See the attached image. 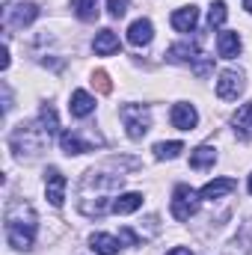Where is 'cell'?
Masks as SVG:
<instances>
[{"mask_svg": "<svg viewBox=\"0 0 252 255\" xmlns=\"http://www.w3.org/2000/svg\"><path fill=\"white\" fill-rule=\"evenodd\" d=\"M217 51H220L223 60H235V57L241 54V36H238L235 30H223V33L217 36Z\"/></svg>", "mask_w": 252, "mask_h": 255, "instance_id": "17", "label": "cell"}, {"mask_svg": "<svg viewBox=\"0 0 252 255\" xmlns=\"http://www.w3.org/2000/svg\"><path fill=\"white\" fill-rule=\"evenodd\" d=\"M12 110V92H9V86L3 83V113H9Z\"/></svg>", "mask_w": 252, "mask_h": 255, "instance_id": "30", "label": "cell"}, {"mask_svg": "<svg viewBox=\"0 0 252 255\" xmlns=\"http://www.w3.org/2000/svg\"><path fill=\"white\" fill-rule=\"evenodd\" d=\"M92 86H95L98 92H104V95L113 89V86H110V77H107V71H92Z\"/></svg>", "mask_w": 252, "mask_h": 255, "instance_id": "26", "label": "cell"}, {"mask_svg": "<svg viewBox=\"0 0 252 255\" xmlns=\"http://www.w3.org/2000/svg\"><path fill=\"white\" fill-rule=\"evenodd\" d=\"M211 68H214V60H211V57H205L202 63H196V74H199V77H205Z\"/></svg>", "mask_w": 252, "mask_h": 255, "instance_id": "29", "label": "cell"}, {"mask_svg": "<svg viewBox=\"0 0 252 255\" xmlns=\"http://www.w3.org/2000/svg\"><path fill=\"white\" fill-rule=\"evenodd\" d=\"M151 39H154V27H151L148 18H139V21L130 24V30H127V42H130L133 48H145Z\"/></svg>", "mask_w": 252, "mask_h": 255, "instance_id": "12", "label": "cell"}, {"mask_svg": "<svg viewBox=\"0 0 252 255\" xmlns=\"http://www.w3.org/2000/svg\"><path fill=\"white\" fill-rule=\"evenodd\" d=\"M244 71H235V68H226L220 71V80H217V95L223 101H235L241 92H244Z\"/></svg>", "mask_w": 252, "mask_h": 255, "instance_id": "7", "label": "cell"}, {"mask_svg": "<svg viewBox=\"0 0 252 255\" xmlns=\"http://www.w3.org/2000/svg\"><path fill=\"white\" fill-rule=\"evenodd\" d=\"M68 110H71V116L83 119V116H89V113L95 110V98H92L86 89H74V92H71V101H68Z\"/></svg>", "mask_w": 252, "mask_h": 255, "instance_id": "18", "label": "cell"}, {"mask_svg": "<svg viewBox=\"0 0 252 255\" xmlns=\"http://www.w3.org/2000/svg\"><path fill=\"white\" fill-rule=\"evenodd\" d=\"M65 175L57 169V166H48V172H45V193H48V202L54 205V208H63L65 202Z\"/></svg>", "mask_w": 252, "mask_h": 255, "instance_id": "8", "label": "cell"}, {"mask_svg": "<svg viewBox=\"0 0 252 255\" xmlns=\"http://www.w3.org/2000/svg\"><path fill=\"white\" fill-rule=\"evenodd\" d=\"M119 119H122V125H125L130 139H142L151 130V113H148L145 104H125L119 110Z\"/></svg>", "mask_w": 252, "mask_h": 255, "instance_id": "4", "label": "cell"}, {"mask_svg": "<svg viewBox=\"0 0 252 255\" xmlns=\"http://www.w3.org/2000/svg\"><path fill=\"white\" fill-rule=\"evenodd\" d=\"M51 133L45 130V125L36 119V122H27V125H18L15 128V133L9 136V145H12V151L18 154V157H36V154H42L48 145H51Z\"/></svg>", "mask_w": 252, "mask_h": 255, "instance_id": "3", "label": "cell"}, {"mask_svg": "<svg viewBox=\"0 0 252 255\" xmlns=\"http://www.w3.org/2000/svg\"><path fill=\"white\" fill-rule=\"evenodd\" d=\"M3 220H6V241H9V247L30 250L33 241H36V232H39L36 208L27 199H12L6 205V217Z\"/></svg>", "mask_w": 252, "mask_h": 255, "instance_id": "2", "label": "cell"}, {"mask_svg": "<svg viewBox=\"0 0 252 255\" xmlns=\"http://www.w3.org/2000/svg\"><path fill=\"white\" fill-rule=\"evenodd\" d=\"M142 208V193H122L113 202V214H133Z\"/></svg>", "mask_w": 252, "mask_h": 255, "instance_id": "21", "label": "cell"}, {"mask_svg": "<svg viewBox=\"0 0 252 255\" xmlns=\"http://www.w3.org/2000/svg\"><path fill=\"white\" fill-rule=\"evenodd\" d=\"M238 190V181L235 178H214V181H208L205 187H202V199L205 202H214V199H223V196H229V193Z\"/></svg>", "mask_w": 252, "mask_h": 255, "instance_id": "11", "label": "cell"}, {"mask_svg": "<svg viewBox=\"0 0 252 255\" xmlns=\"http://www.w3.org/2000/svg\"><path fill=\"white\" fill-rule=\"evenodd\" d=\"M39 122L45 125V130H48L51 136L60 133V119H57V110H54L51 104H42V110H39Z\"/></svg>", "mask_w": 252, "mask_h": 255, "instance_id": "23", "label": "cell"}, {"mask_svg": "<svg viewBox=\"0 0 252 255\" xmlns=\"http://www.w3.org/2000/svg\"><path fill=\"white\" fill-rule=\"evenodd\" d=\"M71 9L80 21H95L98 18V0H71Z\"/></svg>", "mask_w": 252, "mask_h": 255, "instance_id": "22", "label": "cell"}, {"mask_svg": "<svg viewBox=\"0 0 252 255\" xmlns=\"http://www.w3.org/2000/svg\"><path fill=\"white\" fill-rule=\"evenodd\" d=\"M244 9H247V12L252 15V0H244Z\"/></svg>", "mask_w": 252, "mask_h": 255, "instance_id": "32", "label": "cell"}, {"mask_svg": "<svg viewBox=\"0 0 252 255\" xmlns=\"http://www.w3.org/2000/svg\"><path fill=\"white\" fill-rule=\"evenodd\" d=\"M250 193H252V175H250Z\"/></svg>", "mask_w": 252, "mask_h": 255, "instance_id": "33", "label": "cell"}, {"mask_svg": "<svg viewBox=\"0 0 252 255\" xmlns=\"http://www.w3.org/2000/svg\"><path fill=\"white\" fill-rule=\"evenodd\" d=\"M36 18H39V6L30 3V0L3 9V27H6V30H24V27H30Z\"/></svg>", "mask_w": 252, "mask_h": 255, "instance_id": "6", "label": "cell"}, {"mask_svg": "<svg viewBox=\"0 0 252 255\" xmlns=\"http://www.w3.org/2000/svg\"><path fill=\"white\" fill-rule=\"evenodd\" d=\"M119 238H122V241H125L127 247H139V235H136V232H133V229H122V232H119Z\"/></svg>", "mask_w": 252, "mask_h": 255, "instance_id": "28", "label": "cell"}, {"mask_svg": "<svg viewBox=\"0 0 252 255\" xmlns=\"http://www.w3.org/2000/svg\"><path fill=\"white\" fill-rule=\"evenodd\" d=\"M199 193L193 190L190 184H178L175 193H172V217L178 220V223H187L190 217L199 211Z\"/></svg>", "mask_w": 252, "mask_h": 255, "instance_id": "5", "label": "cell"}, {"mask_svg": "<svg viewBox=\"0 0 252 255\" xmlns=\"http://www.w3.org/2000/svg\"><path fill=\"white\" fill-rule=\"evenodd\" d=\"M107 12H110V18H125L127 0H107Z\"/></svg>", "mask_w": 252, "mask_h": 255, "instance_id": "27", "label": "cell"}, {"mask_svg": "<svg viewBox=\"0 0 252 255\" xmlns=\"http://www.w3.org/2000/svg\"><path fill=\"white\" fill-rule=\"evenodd\" d=\"M92 51H95L98 57H110V54H116V51H119V36H116L113 30H98L95 39H92Z\"/></svg>", "mask_w": 252, "mask_h": 255, "instance_id": "16", "label": "cell"}, {"mask_svg": "<svg viewBox=\"0 0 252 255\" xmlns=\"http://www.w3.org/2000/svg\"><path fill=\"white\" fill-rule=\"evenodd\" d=\"M226 18H229V9H226V3H223V0L211 3V12H208V24H211V27H223V24H226Z\"/></svg>", "mask_w": 252, "mask_h": 255, "instance_id": "25", "label": "cell"}, {"mask_svg": "<svg viewBox=\"0 0 252 255\" xmlns=\"http://www.w3.org/2000/svg\"><path fill=\"white\" fill-rule=\"evenodd\" d=\"M169 119H172V125L178 128V130H193L196 122H199V113H196V107H193V104L181 101V104H175V107H172Z\"/></svg>", "mask_w": 252, "mask_h": 255, "instance_id": "9", "label": "cell"}, {"mask_svg": "<svg viewBox=\"0 0 252 255\" xmlns=\"http://www.w3.org/2000/svg\"><path fill=\"white\" fill-rule=\"evenodd\" d=\"M232 128H235V136H238V139H252V101L235 110Z\"/></svg>", "mask_w": 252, "mask_h": 255, "instance_id": "13", "label": "cell"}, {"mask_svg": "<svg viewBox=\"0 0 252 255\" xmlns=\"http://www.w3.org/2000/svg\"><path fill=\"white\" fill-rule=\"evenodd\" d=\"M89 250H92L95 255H116L119 250H122V238L95 232V235H89Z\"/></svg>", "mask_w": 252, "mask_h": 255, "instance_id": "10", "label": "cell"}, {"mask_svg": "<svg viewBox=\"0 0 252 255\" xmlns=\"http://www.w3.org/2000/svg\"><path fill=\"white\" fill-rule=\"evenodd\" d=\"M166 255H193L190 250H184V247H175V250H169Z\"/></svg>", "mask_w": 252, "mask_h": 255, "instance_id": "31", "label": "cell"}, {"mask_svg": "<svg viewBox=\"0 0 252 255\" xmlns=\"http://www.w3.org/2000/svg\"><path fill=\"white\" fill-rule=\"evenodd\" d=\"M163 57L169 63H196V57H202V54H199V42H178Z\"/></svg>", "mask_w": 252, "mask_h": 255, "instance_id": "14", "label": "cell"}, {"mask_svg": "<svg viewBox=\"0 0 252 255\" xmlns=\"http://www.w3.org/2000/svg\"><path fill=\"white\" fill-rule=\"evenodd\" d=\"M60 145H63V151L68 154V157H77V154H86V151H92V142L80 139L74 130H65L63 136H60Z\"/></svg>", "mask_w": 252, "mask_h": 255, "instance_id": "19", "label": "cell"}, {"mask_svg": "<svg viewBox=\"0 0 252 255\" xmlns=\"http://www.w3.org/2000/svg\"><path fill=\"white\" fill-rule=\"evenodd\" d=\"M122 187H125V175L122 172H107V166L83 172V178L77 184V211L89 220L104 217L107 211H113L116 193Z\"/></svg>", "mask_w": 252, "mask_h": 255, "instance_id": "1", "label": "cell"}, {"mask_svg": "<svg viewBox=\"0 0 252 255\" xmlns=\"http://www.w3.org/2000/svg\"><path fill=\"white\" fill-rule=\"evenodd\" d=\"M196 24H199V9L196 6H181V9L172 12V27L178 33H193Z\"/></svg>", "mask_w": 252, "mask_h": 255, "instance_id": "15", "label": "cell"}, {"mask_svg": "<svg viewBox=\"0 0 252 255\" xmlns=\"http://www.w3.org/2000/svg\"><path fill=\"white\" fill-rule=\"evenodd\" d=\"M181 151H184L181 142H157V145H154V157H157V160H175Z\"/></svg>", "mask_w": 252, "mask_h": 255, "instance_id": "24", "label": "cell"}, {"mask_svg": "<svg viewBox=\"0 0 252 255\" xmlns=\"http://www.w3.org/2000/svg\"><path fill=\"white\" fill-rule=\"evenodd\" d=\"M214 160H217V148L214 145H199L190 154V166L193 169H208V166H214Z\"/></svg>", "mask_w": 252, "mask_h": 255, "instance_id": "20", "label": "cell"}]
</instances>
